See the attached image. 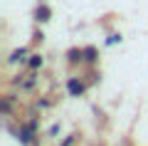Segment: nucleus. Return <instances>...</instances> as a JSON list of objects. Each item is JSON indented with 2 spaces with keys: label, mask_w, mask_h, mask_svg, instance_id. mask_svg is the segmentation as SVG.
Returning a JSON list of instances; mask_svg holds the SVG:
<instances>
[{
  "label": "nucleus",
  "mask_w": 148,
  "mask_h": 146,
  "mask_svg": "<svg viewBox=\"0 0 148 146\" xmlns=\"http://www.w3.org/2000/svg\"><path fill=\"white\" fill-rule=\"evenodd\" d=\"M45 40V35H42V30H35L32 32V42H35V45H40V42Z\"/></svg>",
  "instance_id": "nucleus-10"
},
{
  "label": "nucleus",
  "mask_w": 148,
  "mask_h": 146,
  "mask_svg": "<svg viewBox=\"0 0 148 146\" xmlns=\"http://www.w3.org/2000/svg\"><path fill=\"white\" fill-rule=\"evenodd\" d=\"M42 67H45V57L40 52H32L30 60H27V69H30V72H40Z\"/></svg>",
  "instance_id": "nucleus-8"
},
{
  "label": "nucleus",
  "mask_w": 148,
  "mask_h": 146,
  "mask_svg": "<svg viewBox=\"0 0 148 146\" xmlns=\"http://www.w3.org/2000/svg\"><path fill=\"white\" fill-rule=\"evenodd\" d=\"M86 89H89V82L84 77H69L67 79V94L69 97H84Z\"/></svg>",
  "instance_id": "nucleus-2"
},
{
  "label": "nucleus",
  "mask_w": 148,
  "mask_h": 146,
  "mask_svg": "<svg viewBox=\"0 0 148 146\" xmlns=\"http://www.w3.org/2000/svg\"><path fill=\"white\" fill-rule=\"evenodd\" d=\"M116 42H121V35H119V32H111V35L109 37H106V45H116Z\"/></svg>",
  "instance_id": "nucleus-9"
},
{
  "label": "nucleus",
  "mask_w": 148,
  "mask_h": 146,
  "mask_svg": "<svg viewBox=\"0 0 148 146\" xmlns=\"http://www.w3.org/2000/svg\"><path fill=\"white\" fill-rule=\"evenodd\" d=\"M84 64H86V67L99 64V50H96L94 45H86L84 47Z\"/></svg>",
  "instance_id": "nucleus-6"
},
{
  "label": "nucleus",
  "mask_w": 148,
  "mask_h": 146,
  "mask_svg": "<svg viewBox=\"0 0 148 146\" xmlns=\"http://www.w3.org/2000/svg\"><path fill=\"white\" fill-rule=\"evenodd\" d=\"M59 134V124H52L49 126V136H57Z\"/></svg>",
  "instance_id": "nucleus-13"
},
{
  "label": "nucleus",
  "mask_w": 148,
  "mask_h": 146,
  "mask_svg": "<svg viewBox=\"0 0 148 146\" xmlns=\"http://www.w3.org/2000/svg\"><path fill=\"white\" fill-rule=\"evenodd\" d=\"M49 107H52L49 99H37V109H49Z\"/></svg>",
  "instance_id": "nucleus-11"
},
{
  "label": "nucleus",
  "mask_w": 148,
  "mask_h": 146,
  "mask_svg": "<svg viewBox=\"0 0 148 146\" xmlns=\"http://www.w3.org/2000/svg\"><path fill=\"white\" fill-rule=\"evenodd\" d=\"M15 102H17V97L12 92L5 94V97H0V109H3L5 116H12V107H15Z\"/></svg>",
  "instance_id": "nucleus-5"
},
{
  "label": "nucleus",
  "mask_w": 148,
  "mask_h": 146,
  "mask_svg": "<svg viewBox=\"0 0 148 146\" xmlns=\"http://www.w3.org/2000/svg\"><path fill=\"white\" fill-rule=\"evenodd\" d=\"M10 129L15 131V136H17L25 146H32V144H35V139H37V129H40V124H37V119L32 116V119L22 121L20 129H15V126H10Z\"/></svg>",
  "instance_id": "nucleus-1"
},
{
  "label": "nucleus",
  "mask_w": 148,
  "mask_h": 146,
  "mask_svg": "<svg viewBox=\"0 0 148 146\" xmlns=\"http://www.w3.org/2000/svg\"><path fill=\"white\" fill-rule=\"evenodd\" d=\"M67 64L69 67H82L84 64V47H72V50H67Z\"/></svg>",
  "instance_id": "nucleus-3"
},
{
  "label": "nucleus",
  "mask_w": 148,
  "mask_h": 146,
  "mask_svg": "<svg viewBox=\"0 0 148 146\" xmlns=\"http://www.w3.org/2000/svg\"><path fill=\"white\" fill-rule=\"evenodd\" d=\"M27 60H30V50H27V47H17V50L10 52L8 64H27Z\"/></svg>",
  "instance_id": "nucleus-4"
},
{
  "label": "nucleus",
  "mask_w": 148,
  "mask_h": 146,
  "mask_svg": "<svg viewBox=\"0 0 148 146\" xmlns=\"http://www.w3.org/2000/svg\"><path fill=\"white\" fill-rule=\"evenodd\" d=\"M49 17H52V8H49L47 3H40V5L35 8V20L37 22H47Z\"/></svg>",
  "instance_id": "nucleus-7"
},
{
  "label": "nucleus",
  "mask_w": 148,
  "mask_h": 146,
  "mask_svg": "<svg viewBox=\"0 0 148 146\" xmlns=\"http://www.w3.org/2000/svg\"><path fill=\"white\" fill-rule=\"evenodd\" d=\"M74 141H77V134H69V136H67V139H64V141H62L59 146H72Z\"/></svg>",
  "instance_id": "nucleus-12"
}]
</instances>
